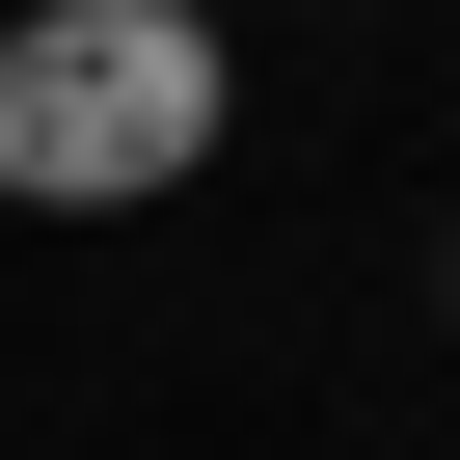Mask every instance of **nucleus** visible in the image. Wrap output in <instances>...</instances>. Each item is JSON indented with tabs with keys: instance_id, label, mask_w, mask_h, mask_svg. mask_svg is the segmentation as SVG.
<instances>
[{
	"instance_id": "1",
	"label": "nucleus",
	"mask_w": 460,
	"mask_h": 460,
	"mask_svg": "<svg viewBox=\"0 0 460 460\" xmlns=\"http://www.w3.org/2000/svg\"><path fill=\"white\" fill-rule=\"evenodd\" d=\"M244 109L217 0H28L0 28V217H163Z\"/></svg>"
},
{
	"instance_id": "2",
	"label": "nucleus",
	"mask_w": 460,
	"mask_h": 460,
	"mask_svg": "<svg viewBox=\"0 0 460 460\" xmlns=\"http://www.w3.org/2000/svg\"><path fill=\"white\" fill-rule=\"evenodd\" d=\"M433 325H460V271H433Z\"/></svg>"
}]
</instances>
